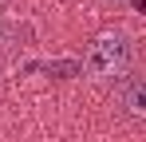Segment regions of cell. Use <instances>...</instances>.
<instances>
[{"mask_svg":"<svg viewBox=\"0 0 146 142\" xmlns=\"http://www.w3.org/2000/svg\"><path fill=\"white\" fill-rule=\"evenodd\" d=\"M115 99H119L122 115L126 118H142L146 115V83H142V71H126L122 79H115Z\"/></svg>","mask_w":146,"mask_h":142,"instance_id":"obj_2","label":"cell"},{"mask_svg":"<svg viewBox=\"0 0 146 142\" xmlns=\"http://www.w3.org/2000/svg\"><path fill=\"white\" fill-rule=\"evenodd\" d=\"M130 55H134L130 36L122 28H103L83 51V71L91 79H122L130 71Z\"/></svg>","mask_w":146,"mask_h":142,"instance_id":"obj_1","label":"cell"}]
</instances>
